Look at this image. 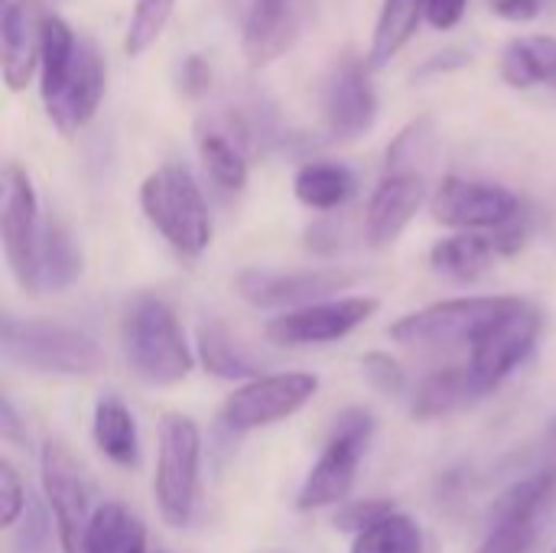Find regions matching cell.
<instances>
[{"mask_svg":"<svg viewBox=\"0 0 556 553\" xmlns=\"http://www.w3.org/2000/svg\"><path fill=\"white\" fill-rule=\"evenodd\" d=\"M26 512V486L10 460H0V528H13Z\"/></svg>","mask_w":556,"mask_h":553,"instance_id":"35","label":"cell"},{"mask_svg":"<svg viewBox=\"0 0 556 553\" xmlns=\"http://www.w3.org/2000/svg\"><path fill=\"white\" fill-rule=\"evenodd\" d=\"M505 85L528 91L547 85L556 91V39L554 36H525L502 52Z\"/></svg>","mask_w":556,"mask_h":553,"instance_id":"25","label":"cell"},{"mask_svg":"<svg viewBox=\"0 0 556 553\" xmlns=\"http://www.w3.org/2000/svg\"><path fill=\"white\" fill-rule=\"evenodd\" d=\"M476 398H482V391L476 388L469 365H446L417 385L410 414H414V420H437V417H446V414L466 407Z\"/></svg>","mask_w":556,"mask_h":553,"instance_id":"20","label":"cell"},{"mask_svg":"<svg viewBox=\"0 0 556 553\" xmlns=\"http://www.w3.org/2000/svg\"><path fill=\"white\" fill-rule=\"evenodd\" d=\"M173 7H176V0H134L130 23L124 33V52L130 59L143 55L163 36L166 23L173 16Z\"/></svg>","mask_w":556,"mask_h":553,"instance_id":"32","label":"cell"},{"mask_svg":"<svg viewBox=\"0 0 556 553\" xmlns=\"http://www.w3.org/2000/svg\"><path fill=\"white\" fill-rule=\"evenodd\" d=\"M42 0H7L0 16V49H3V85L10 91H23L39 72L42 52V23H46Z\"/></svg>","mask_w":556,"mask_h":553,"instance_id":"18","label":"cell"},{"mask_svg":"<svg viewBox=\"0 0 556 553\" xmlns=\"http://www.w3.org/2000/svg\"><path fill=\"white\" fill-rule=\"evenodd\" d=\"M554 473H531L511 482L489 508L485 541L476 553H528L538 538V518L554 499Z\"/></svg>","mask_w":556,"mask_h":553,"instance_id":"14","label":"cell"},{"mask_svg":"<svg viewBox=\"0 0 556 553\" xmlns=\"http://www.w3.org/2000/svg\"><path fill=\"white\" fill-rule=\"evenodd\" d=\"M466 52H456V49H450L446 55H437L433 62H427L424 65V75H433V72H453V68H459V65H466Z\"/></svg>","mask_w":556,"mask_h":553,"instance_id":"41","label":"cell"},{"mask_svg":"<svg viewBox=\"0 0 556 553\" xmlns=\"http://www.w3.org/2000/svg\"><path fill=\"white\" fill-rule=\"evenodd\" d=\"M521 199L485 179H463V176H443V183L430 196V215L433 222L456 228V231H498L508 222L521 215Z\"/></svg>","mask_w":556,"mask_h":553,"instance_id":"11","label":"cell"},{"mask_svg":"<svg viewBox=\"0 0 556 553\" xmlns=\"http://www.w3.org/2000/svg\"><path fill=\"white\" fill-rule=\"evenodd\" d=\"M554 553H556V551H554Z\"/></svg>","mask_w":556,"mask_h":553,"instance_id":"43","label":"cell"},{"mask_svg":"<svg viewBox=\"0 0 556 553\" xmlns=\"http://www.w3.org/2000/svg\"><path fill=\"white\" fill-rule=\"evenodd\" d=\"M156 443L160 447H156L153 495L160 515L169 528H186L195 515V499H199V463H202L199 424L186 414H163Z\"/></svg>","mask_w":556,"mask_h":553,"instance_id":"5","label":"cell"},{"mask_svg":"<svg viewBox=\"0 0 556 553\" xmlns=\"http://www.w3.org/2000/svg\"><path fill=\"white\" fill-rule=\"evenodd\" d=\"M489 7L495 10V16L511 20V23H525L541 16L544 10H554L551 0H489Z\"/></svg>","mask_w":556,"mask_h":553,"instance_id":"37","label":"cell"},{"mask_svg":"<svg viewBox=\"0 0 556 553\" xmlns=\"http://www.w3.org/2000/svg\"><path fill=\"white\" fill-rule=\"evenodd\" d=\"M319 391V378L309 372H280V375H261L248 385H241L228 401L222 404V424L231 433H251L274 427L280 420H290L300 414Z\"/></svg>","mask_w":556,"mask_h":553,"instance_id":"9","label":"cell"},{"mask_svg":"<svg viewBox=\"0 0 556 553\" xmlns=\"http://www.w3.org/2000/svg\"><path fill=\"white\" fill-rule=\"evenodd\" d=\"M371 437H375L371 411H365V407L342 411L332 424V433H329L316 466L309 469V476L300 486L296 508L316 512V508H329V505H339L342 499H349L355 476H358V463H362Z\"/></svg>","mask_w":556,"mask_h":553,"instance_id":"6","label":"cell"},{"mask_svg":"<svg viewBox=\"0 0 556 553\" xmlns=\"http://www.w3.org/2000/svg\"><path fill=\"white\" fill-rule=\"evenodd\" d=\"M195 143H199L202 166L208 169V176H212L222 189L241 192V189L248 186V153H244V143H241L228 127L202 124Z\"/></svg>","mask_w":556,"mask_h":553,"instance_id":"27","label":"cell"},{"mask_svg":"<svg viewBox=\"0 0 556 553\" xmlns=\"http://www.w3.org/2000/svg\"><path fill=\"white\" fill-rule=\"evenodd\" d=\"M91 437L104 460H111L121 469H134L140 463V440H137V420L130 407L121 398H101L94 404L91 417Z\"/></svg>","mask_w":556,"mask_h":553,"instance_id":"23","label":"cell"},{"mask_svg":"<svg viewBox=\"0 0 556 553\" xmlns=\"http://www.w3.org/2000/svg\"><path fill=\"white\" fill-rule=\"evenodd\" d=\"M541 313L528 300H518L508 313H502L476 342L469 355V372L482 394L495 391L534 349L541 336Z\"/></svg>","mask_w":556,"mask_h":553,"instance_id":"13","label":"cell"},{"mask_svg":"<svg viewBox=\"0 0 556 553\" xmlns=\"http://www.w3.org/2000/svg\"><path fill=\"white\" fill-rule=\"evenodd\" d=\"M147 222L186 257H199L212 241V218L195 176L179 163L156 166L140 186Z\"/></svg>","mask_w":556,"mask_h":553,"instance_id":"4","label":"cell"},{"mask_svg":"<svg viewBox=\"0 0 556 553\" xmlns=\"http://www.w3.org/2000/svg\"><path fill=\"white\" fill-rule=\"evenodd\" d=\"M437 153V127L430 117H417L410 121L388 147L384 156V173L394 176H424L430 160Z\"/></svg>","mask_w":556,"mask_h":553,"instance_id":"30","label":"cell"},{"mask_svg":"<svg viewBox=\"0 0 556 553\" xmlns=\"http://www.w3.org/2000/svg\"><path fill=\"white\" fill-rule=\"evenodd\" d=\"M495 257H498V251H495L492 235H476V231L450 235L430 248V267L440 277L456 280V284L479 280L482 274H489Z\"/></svg>","mask_w":556,"mask_h":553,"instance_id":"22","label":"cell"},{"mask_svg":"<svg viewBox=\"0 0 556 553\" xmlns=\"http://www.w3.org/2000/svg\"><path fill=\"white\" fill-rule=\"evenodd\" d=\"M121 345L130 372L156 388L189 378L195 355L169 303L160 297H137L121 319Z\"/></svg>","mask_w":556,"mask_h":553,"instance_id":"2","label":"cell"},{"mask_svg":"<svg viewBox=\"0 0 556 553\" xmlns=\"http://www.w3.org/2000/svg\"><path fill=\"white\" fill-rule=\"evenodd\" d=\"M0 235L3 254L10 264L13 280L23 293L36 297L42 290L39 280V244H42V222L33 179L23 166H3V202H0Z\"/></svg>","mask_w":556,"mask_h":553,"instance_id":"8","label":"cell"},{"mask_svg":"<svg viewBox=\"0 0 556 553\" xmlns=\"http://www.w3.org/2000/svg\"><path fill=\"white\" fill-rule=\"evenodd\" d=\"M0 437L7 443H26V433H20V420H16V411H13L10 398L0 401Z\"/></svg>","mask_w":556,"mask_h":553,"instance_id":"40","label":"cell"},{"mask_svg":"<svg viewBox=\"0 0 556 553\" xmlns=\"http://www.w3.org/2000/svg\"><path fill=\"white\" fill-rule=\"evenodd\" d=\"M427 202V186L424 176H394L384 173L378 189L368 199L365 209V235L375 248L394 244L404 228L414 222L420 205Z\"/></svg>","mask_w":556,"mask_h":553,"instance_id":"19","label":"cell"},{"mask_svg":"<svg viewBox=\"0 0 556 553\" xmlns=\"http://www.w3.org/2000/svg\"><path fill=\"white\" fill-rule=\"evenodd\" d=\"M394 502L388 499H358V502H349L345 508H339L336 515V528L339 531H352V535H362L368 528H375L378 521H384L388 515H394Z\"/></svg>","mask_w":556,"mask_h":553,"instance_id":"34","label":"cell"},{"mask_svg":"<svg viewBox=\"0 0 556 553\" xmlns=\"http://www.w3.org/2000/svg\"><path fill=\"white\" fill-rule=\"evenodd\" d=\"M469 0H427V23L433 29H456L466 16Z\"/></svg>","mask_w":556,"mask_h":553,"instance_id":"38","label":"cell"},{"mask_svg":"<svg viewBox=\"0 0 556 553\" xmlns=\"http://www.w3.org/2000/svg\"><path fill=\"white\" fill-rule=\"evenodd\" d=\"M427 20V0H384L375 33H371V46H368V65L371 72L388 68L414 39L417 26Z\"/></svg>","mask_w":556,"mask_h":553,"instance_id":"21","label":"cell"},{"mask_svg":"<svg viewBox=\"0 0 556 553\" xmlns=\"http://www.w3.org/2000/svg\"><path fill=\"white\" fill-rule=\"evenodd\" d=\"M39 476H42V495L52 512L55 538L62 553H85V535L91 525L88 515V486L81 476L78 460L72 450L59 440L42 443L39 453Z\"/></svg>","mask_w":556,"mask_h":553,"instance_id":"12","label":"cell"},{"mask_svg":"<svg viewBox=\"0 0 556 553\" xmlns=\"http://www.w3.org/2000/svg\"><path fill=\"white\" fill-rule=\"evenodd\" d=\"M551 3H554V7H556V0H551Z\"/></svg>","mask_w":556,"mask_h":553,"instance_id":"42","label":"cell"},{"mask_svg":"<svg viewBox=\"0 0 556 553\" xmlns=\"http://www.w3.org/2000/svg\"><path fill=\"white\" fill-rule=\"evenodd\" d=\"M349 553H424V535L407 515L394 512L375 528L355 535Z\"/></svg>","mask_w":556,"mask_h":553,"instance_id":"31","label":"cell"},{"mask_svg":"<svg viewBox=\"0 0 556 553\" xmlns=\"http://www.w3.org/2000/svg\"><path fill=\"white\" fill-rule=\"evenodd\" d=\"M306 244L316 251V254H339L342 251V228L336 222H316L309 231H306Z\"/></svg>","mask_w":556,"mask_h":553,"instance_id":"39","label":"cell"},{"mask_svg":"<svg viewBox=\"0 0 556 553\" xmlns=\"http://www.w3.org/2000/svg\"><path fill=\"white\" fill-rule=\"evenodd\" d=\"M241 26V46L251 65L280 59L303 23V0H231Z\"/></svg>","mask_w":556,"mask_h":553,"instance_id":"17","label":"cell"},{"mask_svg":"<svg viewBox=\"0 0 556 553\" xmlns=\"http://www.w3.org/2000/svg\"><path fill=\"white\" fill-rule=\"evenodd\" d=\"M323 124L332 140H358L378 121V95L368 59L345 52L323 81Z\"/></svg>","mask_w":556,"mask_h":553,"instance_id":"16","label":"cell"},{"mask_svg":"<svg viewBox=\"0 0 556 553\" xmlns=\"http://www.w3.org/2000/svg\"><path fill=\"white\" fill-rule=\"evenodd\" d=\"M199 362L208 375L222 381H254L261 378L257 362L231 339V332L222 323H202L199 326Z\"/></svg>","mask_w":556,"mask_h":553,"instance_id":"29","label":"cell"},{"mask_svg":"<svg viewBox=\"0 0 556 553\" xmlns=\"http://www.w3.org/2000/svg\"><path fill=\"white\" fill-rule=\"evenodd\" d=\"M179 91L182 95H189V98H202V95H208L212 91V81H215V75H212V65H208V59H202V55H186L182 62H179Z\"/></svg>","mask_w":556,"mask_h":553,"instance_id":"36","label":"cell"},{"mask_svg":"<svg viewBox=\"0 0 556 553\" xmlns=\"http://www.w3.org/2000/svg\"><path fill=\"white\" fill-rule=\"evenodd\" d=\"M521 297H459L410 313L391 326V339L410 349H453L472 345L502 313Z\"/></svg>","mask_w":556,"mask_h":553,"instance_id":"7","label":"cell"},{"mask_svg":"<svg viewBox=\"0 0 556 553\" xmlns=\"http://www.w3.org/2000/svg\"><path fill=\"white\" fill-rule=\"evenodd\" d=\"M293 192H296V199L306 209H313V212H332V209H342L358 192V179L342 163L313 160V163H303L296 169Z\"/></svg>","mask_w":556,"mask_h":553,"instance_id":"24","label":"cell"},{"mask_svg":"<svg viewBox=\"0 0 556 553\" xmlns=\"http://www.w3.org/2000/svg\"><path fill=\"white\" fill-rule=\"evenodd\" d=\"M85 553H147V528L121 502H104L91 512Z\"/></svg>","mask_w":556,"mask_h":553,"instance_id":"26","label":"cell"},{"mask_svg":"<svg viewBox=\"0 0 556 553\" xmlns=\"http://www.w3.org/2000/svg\"><path fill=\"white\" fill-rule=\"evenodd\" d=\"M362 372H365L368 385H371L375 391H381V394L397 398V394L407 391V375H404L401 362L391 359L388 352H368V355L362 359Z\"/></svg>","mask_w":556,"mask_h":553,"instance_id":"33","label":"cell"},{"mask_svg":"<svg viewBox=\"0 0 556 553\" xmlns=\"http://www.w3.org/2000/svg\"><path fill=\"white\" fill-rule=\"evenodd\" d=\"M108 72L94 42L81 39L62 16L46 13L39 52V98L52 127L65 137L91 124L104 101Z\"/></svg>","mask_w":556,"mask_h":553,"instance_id":"1","label":"cell"},{"mask_svg":"<svg viewBox=\"0 0 556 553\" xmlns=\"http://www.w3.org/2000/svg\"><path fill=\"white\" fill-rule=\"evenodd\" d=\"M0 352L10 365H20L33 375L85 378L104 365V352L88 332L49 319L3 316Z\"/></svg>","mask_w":556,"mask_h":553,"instance_id":"3","label":"cell"},{"mask_svg":"<svg viewBox=\"0 0 556 553\" xmlns=\"http://www.w3.org/2000/svg\"><path fill=\"white\" fill-rule=\"evenodd\" d=\"M378 313L375 297H336L313 306H300L290 313H280L267 323L264 336L270 345L280 349H309V345H329L365 326Z\"/></svg>","mask_w":556,"mask_h":553,"instance_id":"15","label":"cell"},{"mask_svg":"<svg viewBox=\"0 0 556 553\" xmlns=\"http://www.w3.org/2000/svg\"><path fill=\"white\" fill-rule=\"evenodd\" d=\"M358 274L345 267H303V271H267L248 267L235 277V293L257 310H300L323 300H332L339 290H349Z\"/></svg>","mask_w":556,"mask_h":553,"instance_id":"10","label":"cell"},{"mask_svg":"<svg viewBox=\"0 0 556 553\" xmlns=\"http://www.w3.org/2000/svg\"><path fill=\"white\" fill-rule=\"evenodd\" d=\"M81 277V248L75 244L72 231L59 218L42 222V244H39V280L42 290L62 293Z\"/></svg>","mask_w":556,"mask_h":553,"instance_id":"28","label":"cell"}]
</instances>
